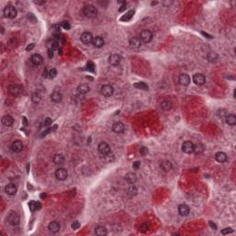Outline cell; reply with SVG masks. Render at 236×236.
Listing matches in <instances>:
<instances>
[{
  "label": "cell",
  "instance_id": "cell-49",
  "mask_svg": "<svg viewBox=\"0 0 236 236\" xmlns=\"http://www.w3.org/2000/svg\"><path fill=\"white\" fill-rule=\"evenodd\" d=\"M48 57H49V58H53V50L52 48L48 50Z\"/></svg>",
  "mask_w": 236,
  "mask_h": 236
},
{
  "label": "cell",
  "instance_id": "cell-19",
  "mask_svg": "<svg viewBox=\"0 0 236 236\" xmlns=\"http://www.w3.org/2000/svg\"><path fill=\"white\" fill-rule=\"evenodd\" d=\"M14 123V119L11 115H4L2 117V124L5 126H11Z\"/></svg>",
  "mask_w": 236,
  "mask_h": 236
},
{
  "label": "cell",
  "instance_id": "cell-24",
  "mask_svg": "<svg viewBox=\"0 0 236 236\" xmlns=\"http://www.w3.org/2000/svg\"><path fill=\"white\" fill-rule=\"evenodd\" d=\"M160 168L163 170L164 172H170L172 168V162L170 160H163L160 163Z\"/></svg>",
  "mask_w": 236,
  "mask_h": 236
},
{
  "label": "cell",
  "instance_id": "cell-1",
  "mask_svg": "<svg viewBox=\"0 0 236 236\" xmlns=\"http://www.w3.org/2000/svg\"><path fill=\"white\" fill-rule=\"evenodd\" d=\"M82 13L86 18L89 19H93L98 15V10L97 9L92 5H87L83 7L82 9Z\"/></svg>",
  "mask_w": 236,
  "mask_h": 236
},
{
  "label": "cell",
  "instance_id": "cell-50",
  "mask_svg": "<svg viewBox=\"0 0 236 236\" xmlns=\"http://www.w3.org/2000/svg\"><path fill=\"white\" fill-rule=\"evenodd\" d=\"M126 3H125V4H123V5L120 7V9H119V12H123L124 10H126Z\"/></svg>",
  "mask_w": 236,
  "mask_h": 236
},
{
  "label": "cell",
  "instance_id": "cell-14",
  "mask_svg": "<svg viewBox=\"0 0 236 236\" xmlns=\"http://www.w3.org/2000/svg\"><path fill=\"white\" fill-rule=\"evenodd\" d=\"M31 61L34 66H37V67H38V66L42 65L43 63V58L42 55H38V53H34V55H31Z\"/></svg>",
  "mask_w": 236,
  "mask_h": 236
},
{
  "label": "cell",
  "instance_id": "cell-55",
  "mask_svg": "<svg viewBox=\"0 0 236 236\" xmlns=\"http://www.w3.org/2000/svg\"><path fill=\"white\" fill-rule=\"evenodd\" d=\"M209 225H210V227L212 228L213 230H217V226H216V224H214V223L212 222V221H209Z\"/></svg>",
  "mask_w": 236,
  "mask_h": 236
},
{
  "label": "cell",
  "instance_id": "cell-2",
  "mask_svg": "<svg viewBox=\"0 0 236 236\" xmlns=\"http://www.w3.org/2000/svg\"><path fill=\"white\" fill-rule=\"evenodd\" d=\"M3 14L7 19H14V18L17 17L18 11H17V9H16L15 7L9 5V6H7L5 9H4Z\"/></svg>",
  "mask_w": 236,
  "mask_h": 236
},
{
  "label": "cell",
  "instance_id": "cell-40",
  "mask_svg": "<svg viewBox=\"0 0 236 236\" xmlns=\"http://www.w3.org/2000/svg\"><path fill=\"white\" fill-rule=\"evenodd\" d=\"M233 229L231 228H225V229H223L221 231V233L223 235H226V234H229V233H233Z\"/></svg>",
  "mask_w": 236,
  "mask_h": 236
},
{
  "label": "cell",
  "instance_id": "cell-12",
  "mask_svg": "<svg viewBox=\"0 0 236 236\" xmlns=\"http://www.w3.org/2000/svg\"><path fill=\"white\" fill-rule=\"evenodd\" d=\"M108 62L111 66H118L120 64V62H121V56L116 55V53H114V55H111L108 58Z\"/></svg>",
  "mask_w": 236,
  "mask_h": 236
},
{
  "label": "cell",
  "instance_id": "cell-36",
  "mask_svg": "<svg viewBox=\"0 0 236 236\" xmlns=\"http://www.w3.org/2000/svg\"><path fill=\"white\" fill-rule=\"evenodd\" d=\"M42 100V96L39 92H33L31 94V101L34 103H39Z\"/></svg>",
  "mask_w": 236,
  "mask_h": 236
},
{
  "label": "cell",
  "instance_id": "cell-42",
  "mask_svg": "<svg viewBox=\"0 0 236 236\" xmlns=\"http://www.w3.org/2000/svg\"><path fill=\"white\" fill-rule=\"evenodd\" d=\"M80 227V223L78 222V221H74L73 223H72V225H71V228L73 230H78V228Z\"/></svg>",
  "mask_w": 236,
  "mask_h": 236
},
{
  "label": "cell",
  "instance_id": "cell-25",
  "mask_svg": "<svg viewBox=\"0 0 236 236\" xmlns=\"http://www.w3.org/2000/svg\"><path fill=\"white\" fill-rule=\"evenodd\" d=\"M51 100H52V102H55V103L60 102L62 101V94H61V92H53L51 94Z\"/></svg>",
  "mask_w": 236,
  "mask_h": 236
},
{
  "label": "cell",
  "instance_id": "cell-58",
  "mask_svg": "<svg viewBox=\"0 0 236 236\" xmlns=\"http://www.w3.org/2000/svg\"><path fill=\"white\" fill-rule=\"evenodd\" d=\"M30 171V164H27V172H29Z\"/></svg>",
  "mask_w": 236,
  "mask_h": 236
},
{
  "label": "cell",
  "instance_id": "cell-15",
  "mask_svg": "<svg viewBox=\"0 0 236 236\" xmlns=\"http://www.w3.org/2000/svg\"><path fill=\"white\" fill-rule=\"evenodd\" d=\"M178 81H179V83L182 86H188L190 84V82H191V78H190V77L187 74H181Z\"/></svg>",
  "mask_w": 236,
  "mask_h": 236
},
{
  "label": "cell",
  "instance_id": "cell-26",
  "mask_svg": "<svg viewBox=\"0 0 236 236\" xmlns=\"http://www.w3.org/2000/svg\"><path fill=\"white\" fill-rule=\"evenodd\" d=\"M53 162L57 165H62L65 162V157L62 154H55L53 158Z\"/></svg>",
  "mask_w": 236,
  "mask_h": 236
},
{
  "label": "cell",
  "instance_id": "cell-7",
  "mask_svg": "<svg viewBox=\"0 0 236 236\" xmlns=\"http://www.w3.org/2000/svg\"><path fill=\"white\" fill-rule=\"evenodd\" d=\"M101 93L105 97H111L114 94V88L111 85H103L101 88Z\"/></svg>",
  "mask_w": 236,
  "mask_h": 236
},
{
  "label": "cell",
  "instance_id": "cell-30",
  "mask_svg": "<svg viewBox=\"0 0 236 236\" xmlns=\"http://www.w3.org/2000/svg\"><path fill=\"white\" fill-rule=\"evenodd\" d=\"M90 87L89 85L87 84H80V86L78 87V92H80V94H86L90 92Z\"/></svg>",
  "mask_w": 236,
  "mask_h": 236
},
{
  "label": "cell",
  "instance_id": "cell-52",
  "mask_svg": "<svg viewBox=\"0 0 236 236\" xmlns=\"http://www.w3.org/2000/svg\"><path fill=\"white\" fill-rule=\"evenodd\" d=\"M48 76H49V73L47 72V69H46V68H44L43 72V77L45 78H47Z\"/></svg>",
  "mask_w": 236,
  "mask_h": 236
},
{
  "label": "cell",
  "instance_id": "cell-39",
  "mask_svg": "<svg viewBox=\"0 0 236 236\" xmlns=\"http://www.w3.org/2000/svg\"><path fill=\"white\" fill-rule=\"evenodd\" d=\"M57 75V70L55 68H52L50 71H49V78H55Z\"/></svg>",
  "mask_w": 236,
  "mask_h": 236
},
{
  "label": "cell",
  "instance_id": "cell-33",
  "mask_svg": "<svg viewBox=\"0 0 236 236\" xmlns=\"http://www.w3.org/2000/svg\"><path fill=\"white\" fill-rule=\"evenodd\" d=\"M160 107L164 111H169V110L172 109V104L170 101H163V102H161V103H160Z\"/></svg>",
  "mask_w": 236,
  "mask_h": 236
},
{
  "label": "cell",
  "instance_id": "cell-38",
  "mask_svg": "<svg viewBox=\"0 0 236 236\" xmlns=\"http://www.w3.org/2000/svg\"><path fill=\"white\" fill-rule=\"evenodd\" d=\"M136 192H138V190H136V188L135 187L134 185L129 186L128 189H127V194L131 197H133V196H135V195H136Z\"/></svg>",
  "mask_w": 236,
  "mask_h": 236
},
{
  "label": "cell",
  "instance_id": "cell-16",
  "mask_svg": "<svg viewBox=\"0 0 236 236\" xmlns=\"http://www.w3.org/2000/svg\"><path fill=\"white\" fill-rule=\"evenodd\" d=\"M11 150L14 152H20L23 150V144L20 140H15L11 144Z\"/></svg>",
  "mask_w": 236,
  "mask_h": 236
},
{
  "label": "cell",
  "instance_id": "cell-23",
  "mask_svg": "<svg viewBox=\"0 0 236 236\" xmlns=\"http://www.w3.org/2000/svg\"><path fill=\"white\" fill-rule=\"evenodd\" d=\"M215 159H216V160L218 161L219 163H223L227 160L228 158H227L226 153L219 151V152L216 153V155H215Z\"/></svg>",
  "mask_w": 236,
  "mask_h": 236
},
{
  "label": "cell",
  "instance_id": "cell-32",
  "mask_svg": "<svg viewBox=\"0 0 236 236\" xmlns=\"http://www.w3.org/2000/svg\"><path fill=\"white\" fill-rule=\"evenodd\" d=\"M29 207H30L31 211H36L41 209V203L40 202H36V201H31L29 203Z\"/></svg>",
  "mask_w": 236,
  "mask_h": 236
},
{
  "label": "cell",
  "instance_id": "cell-35",
  "mask_svg": "<svg viewBox=\"0 0 236 236\" xmlns=\"http://www.w3.org/2000/svg\"><path fill=\"white\" fill-rule=\"evenodd\" d=\"M204 150H205V148L201 143H197V145H195V147H194V152L197 153V154H201V153L204 151Z\"/></svg>",
  "mask_w": 236,
  "mask_h": 236
},
{
  "label": "cell",
  "instance_id": "cell-8",
  "mask_svg": "<svg viewBox=\"0 0 236 236\" xmlns=\"http://www.w3.org/2000/svg\"><path fill=\"white\" fill-rule=\"evenodd\" d=\"M194 147L195 145L191 141H185L182 145V150L186 154H190V153L194 152Z\"/></svg>",
  "mask_w": 236,
  "mask_h": 236
},
{
  "label": "cell",
  "instance_id": "cell-17",
  "mask_svg": "<svg viewBox=\"0 0 236 236\" xmlns=\"http://www.w3.org/2000/svg\"><path fill=\"white\" fill-rule=\"evenodd\" d=\"M18 191V188L14 184H9L5 187V192L9 196H14Z\"/></svg>",
  "mask_w": 236,
  "mask_h": 236
},
{
  "label": "cell",
  "instance_id": "cell-3",
  "mask_svg": "<svg viewBox=\"0 0 236 236\" xmlns=\"http://www.w3.org/2000/svg\"><path fill=\"white\" fill-rule=\"evenodd\" d=\"M9 92L13 96L18 97L23 93V88L22 86L18 84H11L9 86Z\"/></svg>",
  "mask_w": 236,
  "mask_h": 236
},
{
  "label": "cell",
  "instance_id": "cell-48",
  "mask_svg": "<svg viewBox=\"0 0 236 236\" xmlns=\"http://www.w3.org/2000/svg\"><path fill=\"white\" fill-rule=\"evenodd\" d=\"M88 70H90V71H94V65L92 63V62H90L88 64Z\"/></svg>",
  "mask_w": 236,
  "mask_h": 236
},
{
  "label": "cell",
  "instance_id": "cell-56",
  "mask_svg": "<svg viewBox=\"0 0 236 236\" xmlns=\"http://www.w3.org/2000/svg\"><path fill=\"white\" fill-rule=\"evenodd\" d=\"M219 114L221 115V116H224V115H225V111L222 110V113H221V112L219 111Z\"/></svg>",
  "mask_w": 236,
  "mask_h": 236
},
{
  "label": "cell",
  "instance_id": "cell-41",
  "mask_svg": "<svg viewBox=\"0 0 236 236\" xmlns=\"http://www.w3.org/2000/svg\"><path fill=\"white\" fill-rule=\"evenodd\" d=\"M61 27L65 29V30H70V28H71V26H70V24L67 21H64V22H62L61 24Z\"/></svg>",
  "mask_w": 236,
  "mask_h": 236
},
{
  "label": "cell",
  "instance_id": "cell-27",
  "mask_svg": "<svg viewBox=\"0 0 236 236\" xmlns=\"http://www.w3.org/2000/svg\"><path fill=\"white\" fill-rule=\"evenodd\" d=\"M225 121L226 123L228 124L229 126H234L235 124H236V116L234 114H229V115H226L225 116Z\"/></svg>",
  "mask_w": 236,
  "mask_h": 236
},
{
  "label": "cell",
  "instance_id": "cell-13",
  "mask_svg": "<svg viewBox=\"0 0 236 236\" xmlns=\"http://www.w3.org/2000/svg\"><path fill=\"white\" fill-rule=\"evenodd\" d=\"M141 42L142 41L140 40L139 37H132L129 40V45L130 47L133 49H138L141 46Z\"/></svg>",
  "mask_w": 236,
  "mask_h": 236
},
{
  "label": "cell",
  "instance_id": "cell-46",
  "mask_svg": "<svg viewBox=\"0 0 236 236\" xmlns=\"http://www.w3.org/2000/svg\"><path fill=\"white\" fill-rule=\"evenodd\" d=\"M58 47H59L58 43H57V42H53V43H52V49H53V50H56V49H58Z\"/></svg>",
  "mask_w": 236,
  "mask_h": 236
},
{
  "label": "cell",
  "instance_id": "cell-43",
  "mask_svg": "<svg viewBox=\"0 0 236 236\" xmlns=\"http://www.w3.org/2000/svg\"><path fill=\"white\" fill-rule=\"evenodd\" d=\"M111 156H112L111 152L108 153V154H106V155H103V158H104L106 162H111V161L113 160V159H111Z\"/></svg>",
  "mask_w": 236,
  "mask_h": 236
},
{
  "label": "cell",
  "instance_id": "cell-45",
  "mask_svg": "<svg viewBox=\"0 0 236 236\" xmlns=\"http://www.w3.org/2000/svg\"><path fill=\"white\" fill-rule=\"evenodd\" d=\"M148 148H145V147H142V148H140V150H139V152L141 153V154L143 155V156H145L148 153Z\"/></svg>",
  "mask_w": 236,
  "mask_h": 236
},
{
  "label": "cell",
  "instance_id": "cell-28",
  "mask_svg": "<svg viewBox=\"0 0 236 236\" xmlns=\"http://www.w3.org/2000/svg\"><path fill=\"white\" fill-rule=\"evenodd\" d=\"M207 58H208L209 62L210 63H215L219 59V55L216 52H209L207 55Z\"/></svg>",
  "mask_w": 236,
  "mask_h": 236
},
{
  "label": "cell",
  "instance_id": "cell-9",
  "mask_svg": "<svg viewBox=\"0 0 236 236\" xmlns=\"http://www.w3.org/2000/svg\"><path fill=\"white\" fill-rule=\"evenodd\" d=\"M98 150L102 155H106L111 152V148L106 142H101L98 146Z\"/></svg>",
  "mask_w": 236,
  "mask_h": 236
},
{
  "label": "cell",
  "instance_id": "cell-11",
  "mask_svg": "<svg viewBox=\"0 0 236 236\" xmlns=\"http://www.w3.org/2000/svg\"><path fill=\"white\" fill-rule=\"evenodd\" d=\"M81 42L85 43V44H90V43H92V41H93V36L92 34L90 33V32H83V33L81 34Z\"/></svg>",
  "mask_w": 236,
  "mask_h": 236
},
{
  "label": "cell",
  "instance_id": "cell-53",
  "mask_svg": "<svg viewBox=\"0 0 236 236\" xmlns=\"http://www.w3.org/2000/svg\"><path fill=\"white\" fill-rule=\"evenodd\" d=\"M33 47H34V43H31L30 45H28V46L26 47V50L30 51V50H31V49H33Z\"/></svg>",
  "mask_w": 236,
  "mask_h": 236
},
{
  "label": "cell",
  "instance_id": "cell-21",
  "mask_svg": "<svg viewBox=\"0 0 236 236\" xmlns=\"http://www.w3.org/2000/svg\"><path fill=\"white\" fill-rule=\"evenodd\" d=\"M92 44L94 47L101 48L104 45V40H103V38H102L101 36H97V37H95V38H93Z\"/></svg>",
  "mask_w": 236,
  "mask_h": 236
},
{
  "label": "cell",
  "instance_id": "cell-29",
  "mask_svg": "<svg viewBox=\"0 0 236 236\" xmlns=\"http://www.w3.org/2000/svg\"><path fill=\"white\" fill-rule=\"evenodd\" d=\"M126 180L127 183H129V184H134L135 182L136 181V173L135 172H128L126 173Z\"/></svg>",
  "mask_w": 236,
  "mask_h": 236
},
{
  "label": "cell",
  "instance_id": "cell-18",
  "mask_svg": "<svg viewBox=\"0 0 236 236\" xmlns=\"http://www.w3.org/2000/svg\"><path fill=\"white\" fill-rule=\"evenodd\" d=\"M113 130L115 133H118V134L123 133V132L125 131V126H124V124L121 122H115L113 125Z\"/></svg>",
  "mask_w": 236,
  "mask_h": 236
},
{
  "label": "cell",
  "instance_id": "cell-37",
  "mask_svg": "<svg viewBox=\"0 0 236 236\" xmlns=\"http://www.w3.org/2000/svg\"><path fill=\"white\" fill-rule=\"evenodd\" d=\"M134 86L136 87V89H139V90H148V86L144 83V82H138V83H135Z\"/></svg>",
  "mask_w": 236,
  "mask_h": 236
},
{
  "label": "cell",
  "instance_id": "cell-44",
  "mask_svg": "<svg viewBox=\"0 0 236 236\" xmlns=\"http://www.w3.org/2000/svg\"><path fill=\"white\" fill-rule=\"evenodd\" d=\"M52 125V119L49 118V117H46L44 120V126H49Z\"/></svg>",
  "mask_w": 236,
  "mask_h": 236
},
{
  "label": "cell",
  "instance_id": "cell-54",
  "mask_svg": "<svg viewBox=\"0 0 236 236\" xmlns=\"http://www.w3.org/2000/svg\"><path fill=\"white\" fill-rule=\"evenodd\" d=\"M148 229V224H143L141 226V231H147Z\"/></svg>",
  "mask_w": 236,
  "mask_h": 236
},
{
  "label": "cell",
  "instance_id": "cell-5",
  "mask_svg": "<svg viewBox=\"0 0 236 236\" xmlns=\"http://www.w3.org/2000/svg\"><path fill=\"white\" fill-rule=\"evenodd\" d=\"M55 178H56L57 180L64 181V180H66L68 178V171L65 168H59V169H57L56 171H55Z\"/></svg>",
  "mask_w": 236,
  "mask_h": 236
},
{
  "label": "cell",
  "instance_id": "cell-31",
  "mask_svg": "<svg viewBox=\"0 0 236 236\" xmlns=\"http://www.w3.org/2000/svg\"><path fill=\"white\" fill-rule=\"evenodd\" d=\"M95 234L99 235V236H103L107 234V230L106 228L102 227V226H98L95 228Z\"/></svg>",
  "mask_w": 236,
  "mask_h": 236
},
{
  "label": "cell",
  "instance_id": "cell-4",
  "mask_svg": "<svg viewBox=\"0 0 236 236\" xmlns=\"http://www.w3.org/2000/svg\"><path fill=\"white\" fill-rule=\"evenodd\" d=\"M7 221H9V224L12 225V226L19 225V221H20L19 216L16 212H14V211H11V212H9V214L7 215Z\"/></svg>",
  "mask_w": 236,
  "mask_h": 236
},
{
  "label": "cell",
  "instance_id": "cell-57",
  "mask_svg": "<svg viewBox=\"0 0 236 236\" xmlns=\"http://www.w3.org/2000/svg\"><path fill=\"white\" fill-rule=\"evenodd\" d=\"M202 34H203V35H205V36H206V38H212V37L209 36V34H206L205 32H202Z\"/></svg>",
  "mask_w": 236,
  "mask_h": 236
},
{
  "label": "cell",
  "instance_id": "cell-20",
  "mask_svg": "<svg viewBox=\"0 0 236 236\" xmlns=\"http://www.w3.org/2000/svg\"><path fill=\"white\" fill-rule=\"evenodd\" d=\"M178 211H179V214L181 216H187L189 214V207L185 204H181L179 207H178Z\"/></svg>",
  "mask_w": 236,
  "mask_h": 236
},
{
  "label": "cell",
  "instance_id": "cell-34",
  "mask_svg": "<svg viewBox=\"0 0 236 236\" xmlns=\"http://www.w3.org/2000/svg\"><path fill=\"white\" fill-rule=\"evenodd\" d=\"M134 14H135L134 10H129L127 13H126V15H124L123 17L121 18V20L122 21H128V20H130L132 18H133Z\"/></svg>",
  "mask_w": 236,
  "mask_h": 236
},
{
  "label": "cell",
  "instance_id": "cell-22",
  "mask_svg": "<svg viewBox=\"0 0 236 236\" xmlns=\"http://www.w3.org/2000/svg\"><path fill=\"white\" fill-rule=\"evenodd\" d=\"M48 229L49 231L53 233H55L57 231H59L60 230V224L57 221H52L51 223H49L48 225Z\"/></svg>",
  "mask_w": 236,
  "mask_h": 236
},
{
  "label": "cell",
  "instance_id": "cell-47",
  "mask_svg": "<svg viewBox=\"0 0 236 236\" xmlns=\"http://www.w3.org/2000/svg\"><path fill=\"white\" fill-rule=\"evenodd\" d=\"M133 168L135 170H138L140 168V162L139 161H135V162L133 163Z\"/></svg>",
  "mask_w": 236,
  "mask_h": 236
},
{
  "label": "cell",
  "instance_id": "cell-51",
  "mask_svg": "<svg viewBox=\"0 0 236 236\" xmlns=\"http://www.w3.org/2000/svg\"><path fill=\"white\" fill-rule=\"evenodd\" d=\"M22 121H23V125L25 126H29V123H28V120L25 116H23L22 117Z\"/></svg>",
  "mask_w": 236,
  "mask_h": 236
},
{
  "label": "cell",
  "instance_id": "cell-6",
  "mask_svg": "<svg viewBox=\"0 0 236 236\" xmlns=\"http://www.w3.org/2000/svg\"><path fill=\"white\" fill-rule=\"evenodd\" d=\"M152 37H153V34L150 30H144L141 31V33H140V40L146 43L150 42L152 40Z\"/></svg>",
  "mask_w": 236,
  "mask_h": 236
},
{
  "label": "cell",
  "instance_id": "cell-10",
  "mask_svg": "<svg viewBox=\"0 0 236 236\" xmlns=\"http://www.w3.org/2000/svg\"><path fill=\"white\" fill-rule=\"evenodd\" d=\"M193 82L197 86H202L205 84L206 78L203 74H196L193 77Z\"/></svg>",
  "mask_w": 236,
  "mask_h": 236
}]
</instances>
